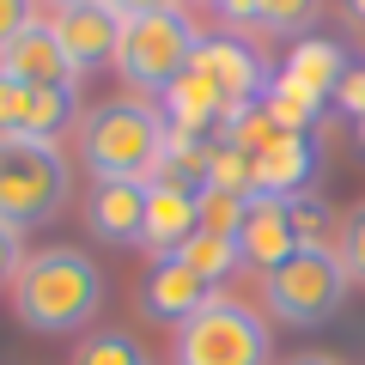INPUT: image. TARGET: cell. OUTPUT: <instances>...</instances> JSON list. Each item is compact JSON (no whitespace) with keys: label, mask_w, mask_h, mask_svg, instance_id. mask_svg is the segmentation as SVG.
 I'll return each mask as SVG.
<instances>
[{"label":"cell","mask_w":365,"mask_h":365,"mask_svg":"<svg viewBox=\"0 0 365 365\" xmlns=\"http://www.w3.org/2000/svg\"><path fill=\"white\" fill-rule=\"evenodd\" d=\"M170 122L153 98H104L79 116V158L98 182H153L165 165Z\"/></svg>","instance_id":"cell-1"},{"label":"cell","mask_w":365,"mask_h":365,"mask_svg":"<svg viewBox=\"0 0 365 365\" xmlns=\"http://www.w3.org/2000/svg\"><path fill=\"white\" fill-rule=\"evenodd\" d=\"M98 304H104V274L73 244L31 250L13 280V311L37 335H73V329H86L98 317Z\"/></svg>","instance_id":"cell-2"},{"label":"cell","mask_w":365,"mask_h":365,"mask_svg":"<svg viewBox=\"0 0 365 365\" xmlns=\"http://www.w3.org/2000/svg\"><path fill=\"white\" fill-rule=\"evenodd\" d=\"M73 201V165L55 140L31 134H0V225H49Z\"/></svg>","instance_id":"cell-3"},{"label":"cell","mask_w":365,"mask_h":365,"mask_svg":"<svg viewBox=\"0 0 365 365\" xmlns=\"http://www.w3.org/2000/svg\"><path fill=\"white\" fill-rule=\"evenodd\" d=\"M201 43H207V37H201V25H195L189 13L134 19V25H122L116 73H122V86H128L134 98H153V104H158V98L189 73V61H195Z\"/></svg>","instance_id":"cell-4"},{"label":"cell","mask_w":365,"mask_h":365,"mask_svg":"<svg viewBox=\"0 0 365 365\" xmlns=\"http://www.w3.org/2000/svg\"><path fill=\"white\" fill-rule=\"evenodd\" d=\"M274 359V335L244 299L213 292L189 323L177 329L170 365H268Z\"/></svg>","instance_id":"cell-5"},{"label":"cell","mask_w":365,"mask_h":365,"mask_svg":"<svg viewBox=\"0 0 365 365\" xmlns=\"http://www.w3.org/2000/svg\"><path fill=\"white\" fill-rule=\"evenodd\" d=\"M347 268H341V256L329 244H299L280 268L262 274V299H268V311L280 317V323L292 329H317L329 323V317L341 311V299H347Z\"/></svg>","instance_id":"cell-6"},{"label":"cell","mask_w":365,"mask_h":365,"mask_svg":"<svg viewBox=\"0 0 365 365\" xmlns=\"http://www.w3.org/2000/svg\"><path fill=\"white\" fill-rule=\"evenodd\" d=\"M201 232V207H195V189L177 177H153L146 182V220H140V250L153 262H170L189 237Z\"/></svg>","instance_id":"cell-7"},{"label":"cell","mask_w":365,"mask_h":365,"mask_svg":"<svg viewBox=\"0 0 365 365\" xmlns=\"http://www.w3.org/2000/svg\"><path fill=\"white\" fill-rule=\"evenodd\" d=\"M61 55L73 61V73H98V67H116V49H122V19L110 13L104 0H86V6H67V13L49 19Z\"/></svg>","instance_id":"cell-8"},{"label":"cell","mask_w":365,"mask_h":365,"mask_svg":"<svg viewBox=\"0 0 365 365\" xmlns=\"http://www.w3.org/2000/svg\"><path fill=\"white\" fill-rule=\"evenodd\" d=\"M237 250H244V268L268 274L280 268V262L299 250V237H292V220H287V195H250V213L244 225H237Z\"/></svg>","instance_id":"cell-9"},{"label":"cell","mask_w":365,"mask_h":365,"mask_svg":"<svg viewBox=\"0 0 365 365\" xmlns=\"http://www.w3.org/2000/svg\"><path fill=\"white\" fill-rule=\"evenodd\" d=\"M0 73H6V79H25V86H79L73 61L61 55V43H55V31L43 25V19L31 31H19V37L0 49Z\"/></svg>","instance_id":"cell-10"},{"label":"cell","mask_w":365,"mask_h":365,"mask_svg":"<svg viewBox=\"0 0 365 365\" xmlns=\"http://www.w3.org/2000/svg\"><path fill=\"white\" fill-rule=\"evenodd\" d=\"M195 67L225 91V104H232V110L256 104L262 91H268V73H262V61H256V55H250L237 37H207V43L195 49Z\"/></svg>","instance_id":"cell-11"},{"label":"cell","mask_w":365,"mask_h":365,"mask_svg":"<svg viewBox=\"0 0 365 365\" xmlns=\"http://www.w3.org/2000/svg\"><path fill=\"white\" fill-rule=\"evenodd\" d=\"M213 292H220V287H207V280H201V274H189L182 262H158V268L146 274V287H140V311L153 317V323L182 329L201 304L213 299Z\"/></svg>","instance_id":"cell-12"},{"label":"cell","mask_w":365,"mask_h":365,"mask_svg":"<svg viewBox=\"0 0 365 365\" xmlns=\"http://www.w3.org/2000/svg\"><path fill=\"white\" fill-rule=\"evenodd\" d=\"M140 220H146V182H98L86 201V225L98 244H140Z\"/></svg>","instance_id":"cell-13"},{"label":"cell","mask_w":365,"mask_h":365,"mask_svg":"<svg viewBox=\"0 0 365 365\" xmlns=\"http://www.w3.org/2000/svg\"><path fill=\"white\" fill-rule=\"evenodd\" d=\"M158 110H165V122H170V128H182V134H201V128H213V122L232 116L225 91L213 86V79L201 73L195 61H189V73H182L177 86L165 91V98H158Z\"/></svg>","instance_id":"cell-14"},{"label":"cell","mask_w":365,"mask_h":365,"mask_svg":"<svg viewBox=\"0 0 365 365\" xmlns=\"http://www.w3.org/2000/svg\"><path fill=\"white\" fill-rule=\"evenodd\" d=\"M317 170V146L311 134H280L268 153H256V189L262 195H299Z\"/></svg>","instance_id":"cell-15"},{"label":"cell","mask_w":365,"mask_h":365,"mask_svg":"<svg viewBox=\"0 0 365 365\" xmlns=\"http://www.w3.org/2000/svg\"><path fill=\"white\" fill-rule=\"evenodd\" d=\"M341 73H347V55H341L335 37H299L287 55V79L304 91H317V98H335Z\"/></svg>","instance_id":"cell-16"},{"label":"cell","mask_w":365,"mask_h":365,"mask_svg":"<svg viewBox=\"0 0 365 365\" xmlns=\"http://www.w3.org/2000/svg\"><path fill=\"white\" fill-rule=\"evenodd\" d=\"M170 262H182L189 274H201L207 287H220L225 274H237V268H244V250H237V237H213V232H195L189 244L177 250V256H170Z\"/></svg>","instance_id":"cell-17"},{"label":"cell","mask_w":365,"mask_h":365,"mask_svg":"<svg viewBox=\"0 0 365 365\" xmlns=\"http://www.w3.org/2000/svg\"><path fill=\"white\" fill-rule=\"evenodd\" d=\"M262 104H268V116L280 122L287 134H304V128L317 122V110H323V98H317V91H304V86H292L287 73H274L268 91H262Z\"/></svg>","instance_id":"cell-18"},{"label":"cell","mask_w":365,"mask_h":365,"mask_svg":"<svg viewBox=\"0 0 365 365\" xmlns=\"http://www.w3.org/2000/svg\"><path fill=\"white\" fill-rule=\"evenodd\" d=\"M79 116V86H37L31 98V140H55Z\"/></svg>","instance_id":"cell-19"},{"label":"cell","mask_w":365,"mask_h":365,"mask_svg":"<svg viewBox=\"0 0 365 365\" xmlns=\"http://www.w3.org/2000/svg\"><path fill=\"white\" fill-rule=\"evenodd\" d=\"M195 207H201V232L237 237V225H244V213H250V195L220 189V182H201V189H195Z\"/></svg>","instance_id":"cell-20"},{"label":"cell","mask_w":365,"mask_h":365,"mask_svg":"<svg viewBox=\"0 0 365 365\" xmlns=\"http://www.w3.org/2000/svg\"><path fill=\"white\" fill-rule=\"evenodd\" d=\"M73 365H153V359H146V347L134 335H122V329H98V335L79 341Z\"/></svg>","instance_id":"cell-21"},{"label":"cell","mask_w":365,"mask_h":365,"mask_svg":"<svg viewBox=\"0 0 365 365\" xmlns=\"http://www.w3.org/2000/svg\"><path fill=\"white\" fill-rule=\"evenodd\" d=\"M323 0H262L256 31H274V37H304V25H317Z\"/></svg>","instance_id":"cell-22"},{"label":"cell","mask_w":365,"mask_h":365,"mask_svg":"<svg viewBox=\"0 0 365 365\" xmlns=\"http://www.w3.org/2000/svg\"><path fill=\"white\" fill-rule=\"evenodd\" d=\"M207 182H220V189H237V195H256V158L237 153V146H213Z\"/></svg>","instance_id":"cell-23"},{"label":"cell","mask_w":365,"mask_h":365,"mask_svg":"<svg viewBox=\"0 0 365 365\" xmlns=\"http://www.w3.org/2000/svg\"><path fill=\"white\" fill-rule=\"evenodd\" d=\"M335 256H341V268H347V280L365 287V201L347 207V220H341V232H335Z\"/></svg>","instance_id":"cell-24"},{"label":"cell","mask_w":365,"mask_h":365,"mask_svg":"<svg viewBox=\"0 0 365 365\" xmlns=\"http://www.w3.org/2000/svg\"><path fill=\"white\" fill-rule=\"evenodd\" d=\"M31 98H37V86L0 73V134H31Z\"/></svg>","instance_id":"cell-25"},{"label":"cell","mask_w":365,"mask_h":365,"mask_svg":"<svg viewBox=\"0 0 365 365\" xmlns=\"http://www.w3.org/2000/svg\"><path fill=\"white\" fill-rule=\"evenodd\" d=\"M287 220H292V237H299V244H323L329 207L311 195V189H299V195H287Z\"/></svg>","instance_id":"cell-26"},{"label":"cell","mask_w":365,"mask_h":365,"mask_svg":"<svg viewBox=\"0 0 365 365\" xmlns=\"http://www.w3.org/2000/svg\"><path fill=\"white\" fill-rule=\"evenodd\" d=\"M25 256H31V250H25V232H19V225H0V292H13Z\"/></svg>","instance_id":"cell-27"},{"label":"cell","mask_w":365,"mask_h":365,"mask_svg":"<svg viewBox=\"0 0 365 365\" xmlns=\"http://www.w3.org/2000/svg\"><path fill=\"white\" fill-rule=\"evenodd\" d=\"M31 25H37V0H0V49Z\"/></svg>","instance_id":"cell-28"},{"label":"cell","mask_w":365,"mask_h":365,"mask_svg":"<svg viewBox=\"0 0 365 365\" xmlns=\"http://www.w3.org/2000/svg\"><path fill=\"white\" fill-rule=\"evenodd\" d=\"M335 110H341V116H353V122L365 116V67H347V73H341V86H335Z\"/></svg>","instance_id":"cell-29"},{"label":"cell","mask_w":365,"mask_h":365,"mask_svg":"<svg viewBox=\"0 0 365 365\" xmlns=\"http://www.w3.org/2000/svg\"><path fill=\"white\" fill-rule=\"evenodd\" d=\"M104 6L122 19V25H134V19H153V13H177V0H104Z\"/></svg>","instance_id":"cell-30"},{"label":"cell","mask_w":365,"mask_h":365,"mask_svg":"<svg viewBox=\"0 0 365 365\" xmlns=\"http://www.w3.org/2000/svg\"><path fill=\"white\" fill-rule=\"evenodd\" d=\"M287 365H341V359H335V353H292Z\"/></svg>","instance_id":"cell-31"},{"label":"cell","mask_w":365,"mask_h":365,"mask_svg":"<svg viewBox=\"0 0 365 365\" xmlns=\"http://www.w3.org/2000/svg\"><path fill=\"white\" fill-rule=\"evenodd\" d=\"M347 13H353V19H359V25H365V0H347Z\"/></svg>","instance_id":"cell-32"},{"label":"cell","mask_w":365,"mask_h":365,"mask_svg":"<svg viewBox=\"0 0 365 365\" xmlns=\"http://www.w3.org/2000/svg\"><path fill=\"white\" fill-rule=\"evenodd\" d=\"M49 6H55V13H67V6H86V0H49Z\"/></svg>","instance_id":"cell-33"},{"label":"cell","mask_w":365,"mask_h":365,"mask_svg":"<svg viewBox=\"0 0 365 365\" xmlns=\"http://www.w3.org/2000/svg\"><path fill=\"white\" fill-rule=\"evenodd\" d=\"M195 6H213V13H220V0H195Z\"/></svg>","instance_id":"cell-34"},{"label":"cell","mask_w":365,"mask_h":365,"mask_svg":"<svg viewBox=\"0 0 365 365\" xmlns=\"http://www.w3.org/2000/svg\"><path fill=\"white\" fill-rule=\"evenodd\" d=\"M359 140H365V116H359Z\"/></svg>","instance_id":"cell-35"}]
</instances>
